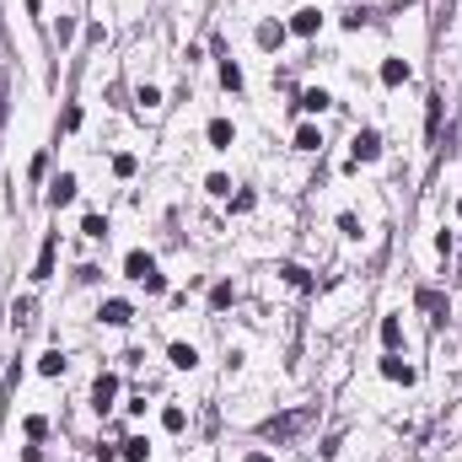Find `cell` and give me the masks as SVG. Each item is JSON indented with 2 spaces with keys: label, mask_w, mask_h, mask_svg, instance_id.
Instances as JSON below:
<instances>
[{
  "label": "cell",
  "mask_w": 462,
  "mask_h": 462,
  "mask_svg": "<svg viewBox=\"0 0 462 462\" xmlns=\"http://www.w3.org/2000/svg\"><path fill=\"white\" fill-rule=\"evenodd\" d=\"M306 420H312V409H296V414H280V420H263V441H274V446L290 441Z\"/></svg>",
  "instance_id": "6da1fadb"
},
{
  "label": "cell",
  "mask_w": 462,
  "mask_h": 462,
  "mask_svg": "<svg viewBox=\"0 0 462 462\" xmlns=\"http://www.w3.org/2000/svg\"><path fill=\"white\" fill-rule=\"evenodd\" d=\"M124 269H129V280H140L145 290H161V274H156V258H151V253H129Z\"/></svg>",
  "instance_id": "7a4b0ae2"
},
{
  "label": "cell",
  "mask_w": 462,
  "mask_h": 462,
  "mask_svg": "<svg viewBox=\"0 0 462 462\" xmlns=\"http://www.w3.org/2000/svg\"><path fill=\"white\" fill-rule=\"evenodd\" d=\"M382 156V135H377V129H361V135H355V161H377Z\"/></svg>",
  "instance_id": "3957f363"
},
{
  "label": "cell",
  "mask_w": 462,
  "mask_h": 462,
  "mask_svg": "<svg viewBox=\"0 0 462 462\" xmlns=\"http://www.w3.org/2000/svg\"><path fill=\"white\" fill-rule=\"evenodd\" d=\"M70 199H76V178H70V172H60V178H54V188H49V204L60 210V204H70Z\"/></svg>",
  "instance_id": "277c9868"
},
{
  "label": "cell",
  "mask_w": 462,
  "mask_h": 462,
  "mask_svg": "<svg viewBox=\"0 0 462 462\" xmlns=\"http://www.w3.org/2000/svg\"><path fill=\"white\" fill-rule=\"evenodd\" d=\"M102 322H108V328H124V322L135 317V312H129V302H102V312H97Z\"/></svg>",
  "instance_id": "5b68a950"
},
{
  "label": "cell",
  "mask_w": 462,
  "mask_h": 462,
  "mask_svg": "<svg viewBox=\"0 0 462 462\" xmlns=\"http://www.w3.org/2000/svg\"><path fill=\"white\" fill-rule=\"evenodd\" d=\"M167 361L178 365V371H194V365H199V349H194V344H172V349H167Z\"/></svg>",
  "instance_id": "8992f818"
},
{
  "label": "cell",
  "mask_w": 462,
  "mask_h": 462,
  "mask_svg": "<svg viewBox=\"0 0 462 462\" xmlns=\"http://www.w3.org/2000/svg\"><path fill=\"white\" fill-rule=\"evenodd\" d=\"M317 27H322V11H312V6H306V11H296V22H290V33H302V38H312Z\"/></svg>",
  "instance_id": "52a82bcc"
},
{
  "label": "cell",
  "mask_w": 462,
  "mask_h": 462,
  "mask_svg": "<svg viewBox=\"0 0 462 462\" xmlns=\"http://www.w3.org/2000/svg\"><path fill=\"white\" fill-rule=\"evenodd\" d=\"M231 140H237V129L226 119H210V145H215V151H231Z\"/></svg>",
  "instance_id": "ba28073f"
},
{
  "label": "cell",
  "mask_w": 462,
  "mask_h": 462,
  "mask_svg": "<svg viewBox=\"0 0 462 462\" xmlns=\"http://www.w3.org/2000/svg\"><path fill=\"white\" fill-rule=\"evenodd\" d=\"M414 302H420V312H430V317H436V322L446 317V296H441V290H420Z\"/></svg>",
  "instance_id": "9c48e42d"
},
{
  "label": "cell",
  "mask_w": 462,
  "mask_h": 462,
  "mask_svg": "<svg viewBox=\"0 0 462 462\" xmlns=\"http://www.w3.org/2000/svg\"><path fill=\"white\" fill-rule=\"evenodd\" d=\"M382 377H393V382H414V365H403L398 355H387V361H382Z\"/></svg>",
  "instance_id": "30bf717a"
},
{
  "label": "cell",
  "mask_w": 462,
  "mask_h": 462,
  "mask_svg": "<svg viewBox=\"0 0 462 462\" xmlns=\"http://www.w3.org/2000/svg\"><path fill=\"white\" fill-rule=\"evenodd\" d=\"M113 393H119V382H113V377H97V387H92V403H97V409H108V403H113Z\"/></svg>",
  "instance_id": "8fae6325"
},
{
  "label": "cell",
  "mask_w": 462,
  "mask_h": 462,
  "mask_svg": "<svg viewBox=\"0 0 462 462\" xmlns=\"http://www.w3.org/2000/svg\"><path fill=\"white\" fill-rule=\"evenodd\" d=\"M54 274V237L43 242V253H38V269H33V280H49Z\"/></svg>",
  "instance_id": "7c38bea8"
},
{
  "label": "cell",
  "mask_w": 462,
  "mask_h": 462,
  "mask_svg": "<svg viewBox=\"0 0 462 462\" xmlns=\"http://www.w3.org/2000/svg\"><path fill=\"white\" fill-rule=\"evenodd\" d=\"M258 43H263V49H280V43H285V27H280V22H263V27H258Z\"/></svg>",
  "instance_id": "4fadbf2b"
},
{
  "label": "cell",
  "mask_w": 462,
  "mask_h": 462,
  "mask_svg": "<svg viewBox=\"0 0 462 462\" xmlns=\"http://www.w3.org/2000/svg\"><path fill=\"white\" fill-rule=\"evenodd\" d=\"M328 102H333V97H328V92H322V86H312V92H302V108H306V113H322V108H328Z\"/></svg>",
  "instance_id": "5bb4252c"
},
{
  "label": "cell",
  "mask_w": 462,
  "mask_h": 462,
  "mask_svg": "<svg viewBox=\"0 0 462 462\" xmlns=\"http://www.w3.org/2000/svg\"><path fill=\"white\" fill-rule=\"evenodd\" d=\"M382 81H387V86H403V81H409V65H403V60H387L382 65Z\"/></svg>",
  "instance_id": "9a60e30c"
},
{
  "label": "cell",
  "mask_w": 462,
  "mask_h": 462,
  "mask_svg": "<svg viewBox=\"0 0 462 462\" xmlns=\"http://www.w3.org/2000/svg\"><path fill=\"white\" fill-rule=\"evenodd\" d=\"M382 344H387V349H398V344H403V322L398 317H382Z\"/></svg>",
  "instance_id": "2e32d148"
},
{
  "label": "cell",
  "mask_w": 462,
  "mask_h": 462,
  "mask_svg": "<svg viewBox=\"0 0 462 462\" xmlns=\"http://www.w3.org/2000/svg\"><path fill=\"white\" fill-rule=\"evenodd\" d=\"M317 145H322V135L312 124H302V129H296V151H317Z\"/></svg>",
  "instance_id": "e0dca14e"
},
{
  "label": "cell",
  "mask_w": 462,
  "mask_h": 462,
  "mask_svg": "<svg viewBox=\"0 0 462 462\" xmlns=\"http://www.w3.org/2000/svg\"><path fill=\"white\" fill-rule=\"evenodd\" d=\"M145 452H151L145 436H129V441H124V462H145Z\"/></svg>",
  "instance_id": "ac0fdd59"
},
{
  "label": "cell",
  "mask_w": 462,
  "mask_h": 462,
  "mask_svg": "<svg viewBox=\"0 0 462 462\" xmlns=\"http://www.w3.org/2000/svg\"><path fill=\"white\" fill-rule=\"evenodd\" d=\"M38 371H43V377H60V371H65V355H60V349H49V355L38 361Z\"/></svg>",
  "instance_id": "d6986e66"
},
{
  "label": "cell",
  "mask_w": 462,
  "mask_h": 462,
  "mask_svg": "<svg viewBox=\"0 0 462 462\" xmlns=\"http://www.w3.org/2000/svg\"><path fill=\"white\" fill-rule=\"evenodd\" d=\"M81 231H86V237H108V221H102V215H86V221H81Z\"/></svg>",
  "instance_id": "ffe728a7"
},
{
  "label": "cell",
  "mask_w": 462,
  "mask_h": 462,
  "mask_svg": "<svg viewBox=\"0 0 462 462\" xmlns=\"http://www.w3.org/2000/svg\"><path fill=\"white\" fill-rule=\"evenodd\" d=\"M113 172L119 178H135V156H113Z\"/></svg>",
  "instance_id": "44dd1931"
},
{
  "label": "cell",
  "mask_w": 462,
  "mask_h": 462,
  "mask_svg": "<svg viewBox=\"0 0 462 462\" xmlns=\"http://www.w3.org/2000/svg\"><path fill=\"white\" fill-rule=\"evenodd\" d=\"M280 274H285V280H290V285H312V280H306V269H296V263H285Z\"/></svg>",
  "instance_id": "7402d4cb"
},
{
  "label": "cell",
  "mask_w": 462,
  "mask_h": 462,
  "mask_svg": "<svg viewBox=\"0 0 462 462\" xmlns=\"http://www.w3.org/2000/svg\"><path fill=\"white\" fill-rule=\"evenodd\" d=\"M210 306H231V285H215L210 290Z\"/></svg>",
  "instance_id": "603a6c76"
},
{
  "label": "cell",
  "mask_w": 462,
  "mask_h": 462,
  "mask_svg": "<svg viewBox=\"0 0 462 462\" xmlns=\"http://www.w3.org/2000/svg\"><path fill=\"white\" fill-rule=\"evenodd\" d=\"M27 436H33V441H38V436H49V420H43V414H33V420H27Z\"/></svg>",
  "instance_id": "cb8c5ba5"
},
{
  "label": "cell",
  "mask_w": 462,
  "mask_h": 462,
  "mask_svg": "<svg viewBox=\"0 0 462 462\" xmlns=\"http://www.w3.org/2000/svg\"><path fill=\"white\" fill-rule=\"evenodd\" d=\"M221 81L231 86V92H237V86H242V70H237V65H221Z\"/></svg>",
  "instance_id": "d4e9b609"
},
{
  "label": "cell",
  "mask_w": 462,
  "mask_h": 462,
  "mask_svg": "<svg viewBox=\"0 0 462 462\" xmlns=\"http://www.w3.org/2000/svg\"><path fill=\"white\" fill-rule=\"evenodd\" d=\"M242 462H269V452H253V457H242Z\"/></svg>",
  "instance_id": "484cf974"
},
{
  "label": "cell",
  "mask_w": 462,
  "mask_h": 462,
  "mask_svg": "<svg viewBox=\"0 0 462 462\" xmlns=\"http://www.w3.org/2000/svg\"><path fill=\"white\" fill-rule=\"evenodd\" d=\"M0 119H6V97H0Z\"/></svg>",
  "instance_id": "4316f807"
}]
</instances>
